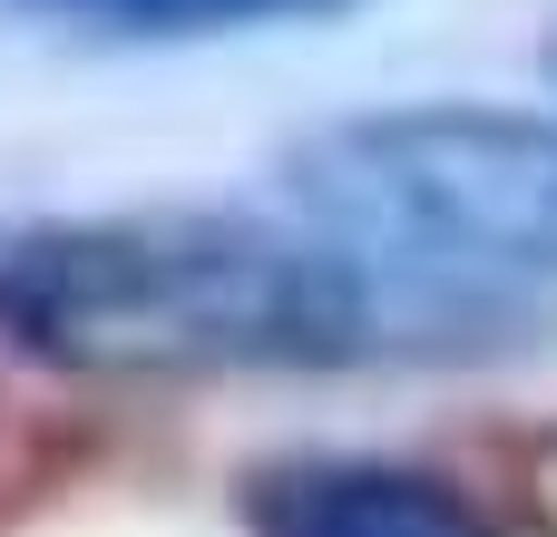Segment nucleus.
<instances>
[{
    "instance_id": "3",
    "label": "nucleus",
    "mask_w": 557,
    "mask_h": 537,
    "mask_svg": "<svg viewBox=\"0 0 557 537\" xmlns=\"http://www.w3.org/2000/svg\"><path fill=\"white\" fill-rule=\"evenodd\" d=\"M245 537H509L460 479L382 450H284L235 479Z\"/></svg>"
},
{
    "instance_id": "1",
    "label": "nucleus",
    "mask_w": 557,
    "mask_h": 537,
    "mask_svg": "<svg viewBox=\"0 0 557 537\" xmlns=\"http://www.w3.org/2000/svg\"><path fill=\"white\" fill-rule=\"evenodd\" d=\"M0 342L88 382L362 372L411 352L392 264L235 205L0 215Z\"/></svg>"
},
{
    "instance_id": "4",
    "label": "nucleus",
    "mask_w": 557,
    "mask_h": 537,
    "mask_svg": "<svg viewBox=\"0 0 557 537\" xmlns=\"http://www.w3.org/2000/svg\"><path fill=\"white\" fill-rule=\"evenodd\" d=\"M98 39H225V29H284V20H333L352 0H10Z\"/></svg>"
},
{
    "instance_id": "5",
    "label": "nucleus",
    "mask_w": 557,
    "mask_h": 537,
    "mask_svg": "<svg viewBox=\"0 0 557 537\" xmlns=\"http://www.w3.org/2000/svg\"><path fill=\"white\" fill-rule=\"evenodd\" d=\"M539 68H548V88H557V29H548V49H539Z\"/></svg>"
},
{
    "instance_id": "2",
    "label": "nucleus",
    "mask_w": 557,
    "mask_h": 537,
    "mask_svg": "<svg viewBox=\"0 0 557 537\" xmlns=\"http://www.w3.org/2000/svg\"><path fill=\"white\" fill-rule=\"evenodd\" d=\"M304 225L411 274H519L557 284V108L421 98L362 108L284 157Z\"/></svg>"
}]
</instances>
